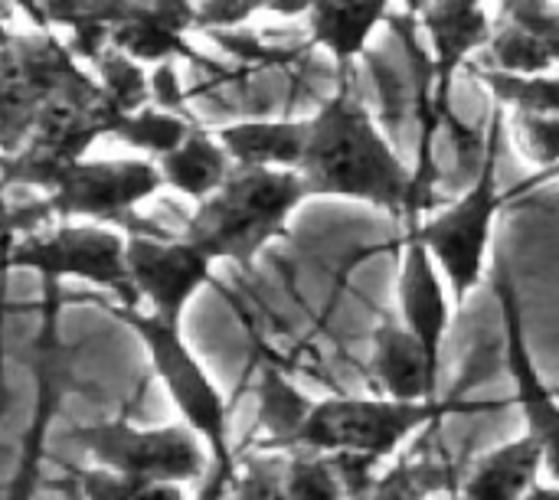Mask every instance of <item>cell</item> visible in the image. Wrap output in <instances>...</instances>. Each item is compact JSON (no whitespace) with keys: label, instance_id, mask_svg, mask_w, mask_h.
<instances>
[{"label":"cell","instance_id":"cell-11","mask_svg":"<svg viewBox=\"0 0 559 500\" xmlns=\"http://www.w3.org/2000/svg\"><path fill=\"white\" fill-rule=\"evenodd\" d=\"M413 23L426 33V52L432 66V111L449 121L452 85L465 62L485 46L491 33V13L485 3H452V0H406Z\"/></svg>","mask_w":559,"mask_h":500},{"label":"cell","instance_id":"cell-4","mask_svg":"<svg viewBox=\"0 0 559 500\" xmlns=\"http://www.w3.org/2000/svg\"><path fill=\"white\" fill-rule=\"evenodd\" d=\"M108 314L118 318L144 344L147 360H151L164 393L177 406L183 426L193 429L197 439L206 445V452H210V472L206 475L213 478L210 495L226 491L233 481V472H236L226 396L213 383V377L203 370V364L197 360L190 344L183 341V331L157 321L141 305H108Z\"/></svg>","mask_w":559,"mask_h":500},{"label":"cell","instance_id":"cell-23","mask_svg":"<svg viewBox=\"0 0 559 500\" xmlns=\"http://www.w3.org/2000/svg\"><path fill=\"white\" fill-rule=\"evenodd\" d=\"M255 396H259V429L265 432L252 449L255 452H275L278 442L292 432V426L298 422V416L308 409V396L288 383V377L272 364L265 360L259 367V386H255Z\"/></svg>","mask_w":559,"mask_h":500},{"label":"cell","instance_id":"cell-5","mask_svg":"<svg viewBox=\"0 0 559 500\" xmlns=\"http://www.w3.org/2000/svg\"><path fill=\"white\" fill-rule=\"evenodd\" d=\"M455 406L442 396L432 403H400L370 396H331L311 400L292 432L275 452H321V455H360L383 462L403 449L426 426H439Z\"/></svg>","mask_w":559,"mask_h":500},{"label":"cell","instance_id":"cell-14","mask_svg":"<svg viewBox=\"0 0 559 500\" xmlns=\"http://www.w3.org/2000/svg\"><path fill=\"white\" fill-rule=\"evenodd\" d=\"M396 301H400V321L416 334L426 354L442 364V344L452 328V298L439 265L432 262V255L426 252V246L416 239L409 226L403 236Z\"/></svg>","mask_w":559,"mask_h":500},{"label":"cell","instance_id":"cell-16","mask_svg":"<svg viewBox=\"0 0 559 500\" xmlns=\"http://www.w3.org/2000/svg\"><path fill=\"white\" fill-rule=\"evenodd\" d=\"M390 7L393 0H308V43L324 49L337 66V79H344L370 49L377 26L390 20Z\"/></svg>","mask_w":559,"mask_h":500},{"label":"cell","instance_id":"cell-2","mask_svg":"<svg viewBox=\"0 0 559 500\" xmlns=\"http://www.w3.org/2000/svg\"><path fill=\"white\" fill-rule=\"evenodd\" d=\"M305 203L308 190L298 170L233 164L223 183L193 203L180 236L213 262L249 269L269 242L285 236L288 219Z\"/></svg>","mask_w":559,"mask_h":500},{"label":"cell","instance_id":"cell-29","mask_svg":"<svg viewBox=\"0 0 559 500\" xmlns=\"http://www.w3.org/2000/svg\"><path fill=\"white\" fill-rule=\"evenodd\" d=\"M79 488L85 500H190L183 495V485L121 478L105 468L79 472Z\"/></svg>","mask_w":559,"mask_h":500},{"label":"cell","instance_id":"cell-8","mask_svg":"<svg viewBox=\"0 0 559 500\" xmlns=\"http://www.w3.org/2000/svg\"><path fill=\"white\" fill-rule=\"evenodd\" d=\"M72 442L95 462V468H105L121 478L187 485L206 478L210 472L206 445L183 422L160 429H134L124 419H108L79 426L72 432Z\"/></svg>","mask_w":559,"mask_h":500},{"label":"cell","instance_id":"cell-32","mask_svg":"<svg viewBox=\"0 0 559 500\" xmlns=\"http://www.w3.org/2000/svg\"><path fill=\"white\" fill-rule=\"evenodd\" d=\"M521 500H559V491L557 485H540V481H537Z\"/></svg>","mask_w":559,"mask_h":500},{"label":"cell","instance_id":"cell-3","mask_svg":"<svg viewBox=\"0 0 559 500\" xmlns=\"http://www.w3.org/2000/svg\"><path fill=\"white\" fill-rule=\"evenodd\" d=\"M501 144H504V111L495 105L491 121L481 131L478 170L468 190L442 210L403 219L439 265L455 308H462L472 298V291L481 285L491 236H495V219L508 203V193L501 190V167H498Z\"/></svg>","mask_w":559,"mask_h":500},{"label":"cell","instance_id":"cell-7","mask_svg":"<svg viewBox=\"0 0 559 500\" xmlns=\"http://www.w3.org/2000/svg\"><path fill=\"white\" fill-rule=\"evenodd\" d=\"M124 269L138 305L164 324L183 328L187 305L213 282V259L180 233L134 216L124 229Z\"/></svg>","mask_w":559,"mask_h":500},{"label":"cell","instance_id":"cell-27","mask_svg":"<svg viewBox=\"0 0 559 500\" xmlns=\"http://www.w3.org/2000/svg\"><path fill=\"white\" fill-rule=\"evenodd\" d=\"M233 500H288L285 495V452H249L236 459L233 481L226 488Z\"/></svg>","mask_w":559,"mask_h":500},{"label":"cell","instance_id":"cell-22","mask_svg":"<svg viewBox=\"0 0 559 500\" xmlns=\"http://www.w3.org/2000/svg\"><path fill=\"white\" fill-rule=\"evenodd\" d=\"M478 82L488 85L495 105L501 111H527V115H559V79L557 72H504V69H485V66H465Z\"/></svg>","mask_w":559,"mask_h":500},{"label":"cell","instance_id":"cell-1","mask_svg":"<svg viewBox=\"0 0 559 500\" xmlns=\"http://www.w3.org/2000/svg\"><path fill=\"white\" fill-rule=\"evenodd\" d=\"M305 151L295 170L305 180L308 200L331 197L367 203L400 219L423 216L413 167L354 92L350 75L337 79V88L314 115H305Z\"/></svg>","mask_w":559,"mask_h":500},{"label":"cell","instance_id":"cell-21","mask_svg":"<svg viewBox=\"0 0 559 500\" xmlns=\"http://www.w3.org/2000/svg\"><path fill=\"white\" fill-rule=\"evenodd\" d=\"M154 167L160 174L164 190H174L197 203L223 183L233 160L226 157L223 144L213 138V131L203 121H197L183 134L180 144H174L170 151L154 157Z\"/></svg>","mask_w":559,"mask_h":500},{"label":"cell","instance_id":"cell-30","mask_svg":"<svg viewBox=\"0 0 559 500\" xmlns=\"http://www.w3.org/2000/svg\"><path fill=\"white\" fill-rule=\"evenodd\" d=\"M442 468L426 462H396L386 475L373 478L364 500H429L442 488Z\"/></svg>","mask_w":559,"mask_h":500},{"label":"cell","instance_id":"cell-25","mask_svg":"<svg viewBox=\"0 0 559 500\" xmlns=\"http://www.w3.org/2000/svg\"><path fill=\"white\" fill-rule=\"evenodd\" d=\"M88 72L95 75L102 95L121 111V115H131L138 108H144L151 102V88H147V66L134 62L131 56L105 46L92 62H88Z\"/></svg>","mask_w":559,"mask_h":500},{"label":"cell","instance_id":"cell-15","mask_svg":"<svg viewBox=\"0 0 559 500\" xmlns=\"http://www.w3.org/2000/svg\"><path fill=\"white\" fill-rule=\"evenodd\" d=\"M373 373L386 400L432 403L439 400L442 364L426 354L400 318H383L373 331Z\"/></svg>","mask_w":559,"mask_h":500},{"label":"cell","instance_id":"cell-34","mask_svg":"<svg viewBox=\"0 0 559 500\" xmlns=\"http://www.w3.org/2000/svg\"><path fill=\"white\" fill-rule=\"evenodd\" d=\"M452 3H485V0H452Z\"/></svg>","mask_w":559,"mask_h":500},{"label":"cell","instance_id":"cell-26","mask_svg":"<svg viewBox=\"0 0 559 500\" xmlns=\"http://www.w3.org/2000/svg\"><path fill=\"white\" fill-rule=\"evenodd\" d=\"M504 134H511L518 154L527 164L540 170H554L559 164V115L504 111Z\"/></svg>","mask_w":559,"mask_h":500},{"label":"cell","instance_id":"cell-18","mask_svg":"<svg viewBox=\"0 0 559 500\" xmlns=\"http://www.w3.org/2000/svg\"><path fill=\"white\" fill-rule=\"evenodd\" d=\"M557 478V465L547 459L544 445L534 436H521L508 445H498L468 472L459 488V500H521L540 475Z\"/></svg>","mask_w":559,"mask_h":500},{"label":"cell","instance_id":"cell-17","mask_svg":"<svg viewBox=\"0 0 559 500\" xmlns=\"http://www.w3.org/2000/svg\"><path fill=\"white\" fill-rule=\"evenodd\" d=\"M213 138L223 144L226 157L242 167H285L295 170L305 151V115H285V118H239L210 128Z\"/></svg>","mask_w":559,"mask_h":500},{"label":"cell","instance_id":"cell-19","mask_svg":"<svg viewBox=\"0 0 559 500\" xmlns=\"http://www.w3.org/2000/svg\"><path fill=\"white\" fill-rule=\"evenodd\" d=\"M377 478V462L360 455L285 452L288 500H364Z\"/></svg>","mask_w":559,"mask_h":500},{"label":"cell","instance_id":"cell-10","mask_svg":"<svg viewBox=\"0 0 559 500\" xmlns=\"http://www.w3.org/2000/svg\"><path fill=\"white\" fill-rule=\"evenodd\" d=\"M85 66L49 29L7 33L0 43V154H13L39 105Z\"/></svg>","mask_w":559,"mask_h":500},{"label":"cell","instance_id":"cell-20","mask_svg":"<svg viewBox=\"0 0 559 500\" xmlns=\"http://www.w3.org/2000/svg\"><path fill=\"white\" fill-rule=\"evenodd\" d=\"M36 29H66V49L79 62H92L108 46V29L121 16L124 0H16Z\"/></svg>","mask_w":559,"mask_h":500},{"label":"cell","instance_id":"cell-12","mask_svg":"<svg viewBox=\"0 0 559 500\" xmlns=\"http://www.w3.org/2000/svg\"><path fill=\"white\" fill-rule=\"evenodd\" d=\"M197 33V0H124L108 29V46L141 66L203 62L190 36Z\"/></svg>","mask_w":559,"mask_h":500},{"label":"cell","instance_id":"cell-9","mask_svg":"<svg viewBox=\"0 0 559 500\" xmlns=\"http://www.w3.org/2000/svg\"><path fill=\"white\" fill-rule=\"evenodd\" d=\"M164 190L151 157H79L43 193L52 219H85L124 229L138 206Z\"/></svg>","mask_w":559,"mask_h":500},{"label":"cell","instance_id":"cell-31","mask_svg":"<svg viewBox=\"0 0 559 500\" xmlns=\"http://www.w3.org/2000/svg\"><path fill=\"white\" fill-rule=\"evenodd\" d=\"M147 88H151V105L167 108V111H183L187 108V85L180 82L177 62H154L147 66Z\"/></svg>","mask_w":559,"mask_h":500},{"label":"cell","instance_id":"cell-6","mask_svg":"<svg viewBox=\"0 0 559 500\" xmlns=\"http://www.w3.org/2000/svg\"><path fill=\"white\" fill-rule=\"evenodd\" d=\"M23 269L43 282V298H56L62 282H85L115 298L138 305L124 269V233L85 219H56L33 233L0 239V272Z\"/></svg>","mask_w":559,"mask_h":500},{"label":"cell","instance_id":"cell-13","mask_svg":"<svg viewBox=\"0 0 559 500\" xmlns=\"http://www.w3.org/2000/svg\"><path fill=\"white\" fill-rule=\"evenodd\" d=\"M498 305H501V324H504V360H508V373L514 383V400L521 406L527 436H534L547 459L557 465V429H559V409L554 390L544 383L531 347H527V334H524V318H521V305H518V288L514 278L508 272H501L498 278Z\"/></svg>","mask_w":559,"mask_h":500},{"label":"cell","instance_id":"cell-24","mask_svg":"<svg viewBox=\"0 0 559 500\" xmlns=\"http://www.w3.org/2000/svg\"><path fill=\"white\" fill-rule=\"evenodd\" d=\"M197 124V118L183 108V111H167L157 105H144L131 115H121L118 128L111 138H118L121 144H128L131 151H138L141 157H160L164 151H170L174 144L183 141V134Z\"/></svg>","mask_w":559,"mask_h":500},{"label":"cell","instance_id":"cell-28","mask_svg":"<svg viewBox=\"0 0 559 500\" xmlns=\"http://www.w3.org/2000/svg\"><path fill=\"white\" fill-rule=\"evenodd\" d=\"M262 10L275 16H305L308 0H197V33L239 29Z\"/></svg>","mask_w":559,"mask_h":500},{"label":"cell","instance_id":"cell-33","mask_svg":"<svg viewBox=\"0 0 559 500\" xmlns=\"http://www.w3.org/2000/svg\"><path fill=\"white\" fill-rule=\"evenodd\" d=\"M13 10H16V7H13L10 0H0V43H3V39H7V33H10L7 20L13 16Z\"/></svg>","mask_w":559,"mask_h":500}]
</instances>
